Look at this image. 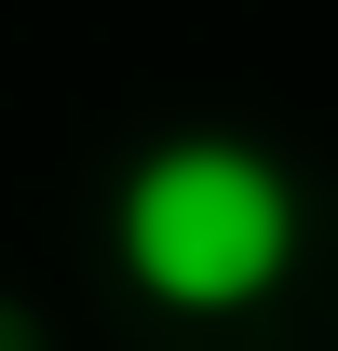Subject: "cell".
Segmentation results:
<instances>
[{
	"label": "cell",
	"mask_w": 338,
	"mask_h": 351,
	"mask_svg": "<svg viewBox=\"0 0 338 351\" xmlns=\"http://www.w3.org/2000/svg\"><path fill=\"white\" fill-rule=\"evenodd\" d=\"M297 257V176L244 135H163L122 176V270L163 311H257Z\"/></svg>",
	"instance_id": "6da1fadb"
}]
</instances>
